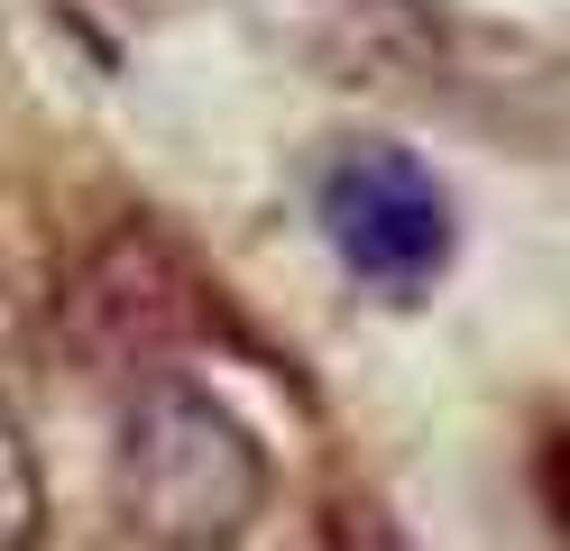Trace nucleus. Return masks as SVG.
I'll use <instances>...</instances> for the list:
<instances>
[{
  "label": "nucleus",
  "instance_id": "obj_5",
  "mask_svg": "<svg viewBox=\"0 0 570 551\" xmlns=\"http://www.w3.org/2000/svg\"><path fill=\"white\" fill-rule=\"evenodd\" d=\"M323 551H405V533L386 524V505H368V496H341V505L323 514Z\"/></svg>",
  "mask_w": 570,
  "mask_h": 551
},
{
  "label": "nucleus",
  "instance_id": "obj_3",
  "mask_svg": "<svg viewBox=\"0 0 570 551\" xmlns=\"http://www.w3.org/2000/svg\"><path fill=\"white\" fill-rule=\"evenodd\" d=\"M65 322H75V350L101 367H138V386H157L175 358L203 341V276L185 267V248L148 220L111 230L65 294Z\"/></svg>",
  "mask_w": 570,
  "mask_h": 551
},
{
  "label": "nucleus",
  "instance_id": "obj_1",
  "mask_svg": "<svg viewBox=\"0 0 570 551\" xmlns=\"http://www.w3.org/2000/svg\"><path fill=\"white\" fill-rule=\"evenodd\" d=\"M120 514L148 551H230L267 514L276 469L222 395L185 377H157L120 414V460H111Z\"/></svg>",
  "mask_w": 570,
  "mask_h": 551
},
{
  "label": "nucleus",
  "instance_id": "obj_2",
  "mask_svg": "<svg viewBox=\"0 0 570 551\" xmlns=\"http://www.w3.org/2000/svg\"><path fill=\"white\" fill-rule=\"evenodd\" d=\"M313 211H323L332 257L377 304H423L451 267V194L396 138H341L313 175Z\"/></svg>",
  "mask_w": 570,
  "mask_h": 551
},
{
  "label": "nucleus",
  "instance_id": "obj_6",
  "mask_svg": "<svg viewBox=\"0 0 570 551\" xmlns=\"http://www.w3.org/2000/svg\"><path fill=\"white\" fill-rule=\"evenodd\" d=\"M543 496H552V514H561V533H570V432L543 451Z\"/></svg>",
  "mask_w": 570,
  "mask_h": 551
},
{
  "label": "nucleus",
  "instance_id": "obj_4",
  "mask_svg": "<svg viewBox=\"0 0 570 551\" xmlns=\"http://www.w3.org/2000/svg\"><path fill=\"white\" fill-rule=\"evenodd\" d=\"M38 542H47V478L19 414L0 404V551H38Z\"/></svg>",
  "mask_w": 570,
  "mask_h": 551
}]
</instances>
